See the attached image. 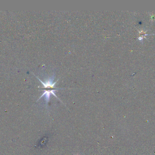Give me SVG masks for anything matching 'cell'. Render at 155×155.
<instances>
[{"label": "cell", "instance_id": "cell-1", "mask_svg": "<svg viewBox=\"0 0 155 155\" xmlns=\"http://www.w3.org/2000/svg\"><path fill=\"white\" fill-rule=\"evenodd\" d=\"M36 77L39 79V81L44 86L43 88H42V89L44 90V92L43 94L39 98V99H41V97L45 96V101H46V104L47 105L48 103H49V101H50V97H51V95L52 94L60 100V99L58 98V96L55 95L54 92L57 91V90L63 89V88L61 89V88H55L54 87L56 83L58 81V80L56 82L53 83L54 77H55V74H54L51 77L48 78L47 80H46L45 82H43L41 80H40L39 78H38L37 76H36Z\"/></svg>", "mask_w": 155, "mask_h": 155}]
</instances>
